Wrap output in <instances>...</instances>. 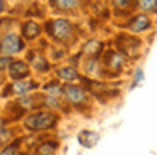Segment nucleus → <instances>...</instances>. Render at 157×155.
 <instances>
[{"instance_id":"f257e3e1","label":"nucleus","mask_w":157,"mask_h":155,"mask_svg":"<svg viewBox=\"0 0 157 155\" xmlns=\"http://www.w3.org/2000/svg\"><path fill=\"white\" fill-rule=\"evenodd\" d=\"M58 121V116L51 111H37L32 113L31 116L25 118V127L32 131H42V130H49L52 128Z\"/></svg>"},{"instance_id":"f03ea898","label":"nucleus","mask_w":157,"mask_h":155,"mask_svg":"<svg viewBox=\"0 0 157 155\" xmlns=\"http://www.w3.org/2000/svg\"><path fill=\"white\" fill-rule=\"evenodd\" d=\"M48 32L51 34L52 39L59 40V42H64V40H68L73 36V27L69 24V20L56 19V20L48 24Z\"/></svg>"},{"instance_id":"7ed1b4c3","label":"nucleus","mask_w":157,"mask_h":155,"mask_svg":"<svg viewBox=\"0 0 157 155\" xmlns=\"http://www.w3.org/2000/svg\"><path fill=\"white\" fill-rule=\"evenodd\" d=\"M64 96H66V100H68L71 104H75L76 108H83L86 103H88V98H86L85 89L79 88V86H73V84L64 86Z\"/></svg>"},{"instance_id":"20e7f679","label":"nucleus","mask_w":157,"mask_h":155,"mask_svg":"<svg viewBox=\"0 0 157 155\" xmlns=\"http://www.w3.org/2000/svg\"><path fill=\"white\" fill-rule=\"evenodd\" d=\"M101 62H103V66H105L110 73L115 74V73H118V71L123 67V57L120 56L117 51H106V52L103 54Z\"/></svg>"},{"instance_id":"39448f33","label":"nucleus","mask_w":157,"mask_h":155,"mask_svg":"<svg viewBox=\"0 0 157 155\" xmlns=\"http://www.w3.org/2000/svg\"><path fill=\"white\" fill-rule=\"evenodd\" d=\"M85 83L88 84V88L93 91V94H96L98 98H101V100H106V98H112L115 96L118 91L113 89L112 86H108V84H101V83H96V81H88L85 79Z\"/></svg>"},{"instance_id":"423d86ee","label":"nucleus","mask_w":157,"mask_h":155,"mask_svg":"<svg viewBox=\"0 0 157 155\" xmlns=\"http://www.w3.org/2000/svg\"><path fill=\"white\" fill-rule=\"evenodd\" d=\"M22 47H24V44H22V40L15 34H9V36H5L2 39V52H4V56L19 52Z\"/></svg>"},{"instance_id":"0eeeda50","label":"nucleus","mask_w":157,"mask_h":155,"mask_svg":"<svg viewBox=\"0 0 157 155\" xmlns=\"http://www.w3.org/2000/svg\"><path fill=\"white\" fill-rule=\"evenodd\" d=\"M9 73H10V76L14 79L22 81V78H25L29 74V66L25 62H22V61H12L10 67H9Z\"/></svg>"},{"instance_id":"6e6552de","label":"nucleus","mask_w":157,"mask_h":155,"mask_svg":"<svg viewBox=\"0 0 157 155\" xmlns=\"http://www.w3.org/2000/svg\"><path fill=\"white\" fill-rule=\"evenodd\" d=\"M123 37H125L127 44L118 42L120 49L125 51L128 56H137V54H139V49H140V40L139 39H133V37H130V36H123Z\"/></svg>"},{"instance_id":"1a4fd4ad","label":"nucleus","mask_w":157,"mask_h":155,"mask_svg":"<svg viewBox=\"0 0 157 155\" xmlns=\"http://www.w3.org/2000/svg\"><path fill=\"white\" fill-rule=\"evenodd\" d=\"M150 27V20L145 15H137L132 19V22L128 24V30L130 32H142V30Z\"/></svg>"},{"instance_id":"9d476101","label":"nucleus","mask_w":157,"mask_h":155,"mask_svg":"<svg viewBox=\"0 0 157 155\" xmlns=\"http://www.w3.org/2000/svg\"><path fill=\"white\" fill-rule=\"evenodd\" d=\"M22 34H24L25 39H36V37L41 34V27L36 22L29 20V22H25L24 25H22Z\"/></svg>"},{"instance_id":"9b49d317","label":"nucleus","mask_w":157,"mask_h":155,"mask_svg":"<svg viewBox=\"0 0 157 155\" xmlns=\"http://www.w3.org/2000/svg\"><path fill=\"white\" fill-rule=\"evenodd\" d=\"M98 138H100V137H98V133L85 130V131H81V133H79L78 140H79V143H81L83 147H93V145H96Z\"/></svg>"},{"instance_id":"f8f14e48","label":"nucleus","mask_w":157,"mask_h":155,"mask_svg":"<svg viewBox=\"0 0 157 155\" xmlns=\"http://www.w3.org/2000/svg\"><path fill=\"white\" fill-rule=\"evenodd\" d=\"M56 148H58V143H56V142H44V143H41L36 148L34 155H54Z\"/></svg>"},{"instance_id":"ddd939ff","label":"nucleus","mask_w":157,"mask_h":155,"mask_svg":"<svg viewBox=\"0 0 157 155\" xmlns=\"http://www.w3.org/2000/svg\"><path fill=\"white\" fill-rule=\"evenodd\" d=\"M32 88H36V83H32V81H24V83L19 81V83L12 84L10 91L15 94H24V93H27V91H31Z\"/></svg>"},{"instance_id":"4468645a","label":"nucleus","mask_w":157,"mask_h":155,"mask_svg":"<svg viewBox=\"0 0 157 155\" xmlns=\"http://www.w3.org/2000/svg\"><path fill=\"white\" fill-rule=\"evenodd\" d=\"M101 49H103L101 42H98V40H90V42L85 44V47H83V52H85L86 56L95 57L98 52H101Z\"/></svg>"},{"instance_id":"2eb2a0df","label":"nucleus","mask_w":157,"mask_h":155,"mask_svg":"<svg viewBox=\"0 0 157 155\" xmlns=\"http://www.w3.org/2000/svg\"><path fill=\"white\" fill-rule=\"evenodd\" d=\"M58 76H59V79H63V81H75V79H78V73H76L75 67H63V69L58 71Z\"/></svg>"},{"instance_id":"dca6fc26","label":"nucleus","mask_w":157,"mask_h":155,"mask_svg":"<svg viewBox=\"0 0 157 155\" xmlns=\"http://www.w3.org/2000/svg\"><path fill=\"white\" fill-rule=\"evenodd\" d=\"M51 3L56 7V9H63V10L73 9V7L78 5V2H73V0H64V2H61V0H54V2H51Z\"/></svg>"},{"instance_id":"f3484780","label":"nucleus","mask_w":157,"mask_h":155,"mask_svg":"<svg viewBox=\"0 0 157 155\" xmlns=\"http://www.w3.org/2000/svg\"><path fill=\"white\" fill-rule=\"evenodd\" d=\"M140 10H145V12H150V10L157 9V0H145V2H137Z\"/></svg>"},{"instance_id":"a211bd4d","label":"nucleus","mask_w":157,"mask_h":155,"mask_svg":"<svg viewBox=\"0 0 157 155\" xmlns=\"http://www.w3.org/2000/svg\"><path fill=\"white\" fill-rule=\"evenodd\" d=\"M32 64H34V67L37 71H46V69H49V64L46 62V59L44 57H41V56H36L34 59H32Z\"/></svg>"},{"instance_id":"6ab92c4d","label":"nucleus","mask_w":157,"mask_h":155,"mask_svg":"<svg viewBox=\"0 0 157 155\" xmlns=\"http://www.w3.org/2000/svg\"><path fill=\"white\" fill-rule=\"evenodd\" d=\"M19 145H21V142H15V143L5 147L4 150H2V155H21V152H19Z\"/></svg>"},{"instance_id":"aec40b11","label":"nucleus","mask_w":157,"mask_h":155,"mask_svg":"<svg viewBox=\"0 0 157 155\" xmlns=\"http://www.w3.org/2000/svg\"><path fill=\"white\" fill-rule=\"evenodd\" d=\"M5 67H7V57H2V69H5Z\"/></svg>"}]
</instances>
